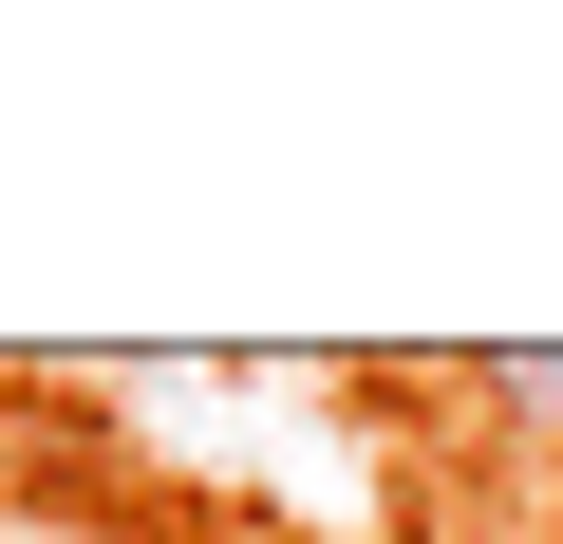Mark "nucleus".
I'll use <instances>...</instances> for the list:
<instances>
[{
    "mask_svg": "<svg viewBox=\"0 0 563 544\" xmlns=\"http://www.w3.org/2000/svg\"><path fill=\"white\" fill-rule=\"evenodd\" d=\"M470 395H488L507 432H544V451H563V338H526V357H470Z\"/></svg>",
    "mask_w": 563,
    "mask_h": 544,
    "instance_id": "1",
    "label": "nucleus"
}]
</instances>
